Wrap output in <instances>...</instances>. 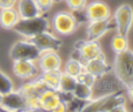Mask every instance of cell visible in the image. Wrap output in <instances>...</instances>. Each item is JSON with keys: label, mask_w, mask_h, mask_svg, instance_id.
Returning a JSON list of instances; mask_svg holds the SVG:
<instances>
[{"label": "cell", "mask_w": 133, "mask_h": 112, "mask_svg": "<svg viewBox=\"0 0 133 112\" xmlns=\"http://www.w3.org/2000/svg\"><path fill=\"white\" fill-rule=\"evenodd\" d=\"M34 2L38 7V9L42 11V13L45 11H48L54 3L53 0H34Z\"/></svg>", "instance_id": "28"}, {"label": "cell", "mask_w": 133, "mask_h": 112, "mask_svg": "<svg viewBox=\"0 0 133 112\" xmlns=\"http://www.w3.org/2000/svg\"><path fill=\"white\" fill-rule=\"evenodd\" d=\"M17 10L20 19L34 18L42 15V11L36 6L34 0H19Z\"/></svg>", "instance_id": "18"}, {"label": "cell", "mask_w": 133, "mask_h": 112, "mask_svg": "<svg viewBox=\"0 0 133 112\" xmlns=\"http://www.w3.org/2000/svg\"><path fill=\"white\" fill-rule=\"evenodd\" d=\"M72 93H63L56 89H45L38 96L42 111L64 112L68 111V103L73 99Z\"/></svg>", "instance_id": "3"}, {"label": "cell", "mask_w": 133, "mask_h": 112, "mask_svg": "<svg viewBox=\"0 0 133 112\" xmlns=\"http://www.w3.org/2000/svg\"><path fill=\"white\" fill-rule=\"evenodd\" d=\"M28 41L32 43L41 52H45V51H57L61 48L62 46V41L56 37L55 35H53L52 33L48 32V31H44L41 32L32 37L26 38Z\"/></svg>", "instance_id": "11"}, {"label": "cell", "mask_w": 133, "mask_h": 112, "mask_svg": "<svg viewBox=\"0 0 133 112\" xmlns=\"http://www.w3.org/2000/svg\"><path fill=\"white\" fill-rule=\"evenodd\" d=\"M2 100H3V94L0 93V105H1V103H2Z\"/></svg>", "instance_id": "30"}, {"label": "cell", "mask_w": 133, "mask_h": 112, "mask_svg": "<svg viewBox=\"0 0 133 112\" xmlns=\"http://www.w3.org/2000/svg\"><path fill=\"white\" fill-rule=\"evenodd\" d=\"M91 89H92L91 100L100 96L112 94L115 92L125 91L122 83L119 82V80L116 78V76L112 71L96 78L95 83L91 86Z\"/></svg>", "instance_id": "4"}, {"label": "cell", "mask_w": 133, "mask_h": 112, "mask_svg": "<svg viewBox=\"0 0 133 112\" xmlns=\"http://www.w3.org/2000/svg\"><path fill=\"white\" fill-rule=\"evenodd\" d=\"M12 73L16 77L27 80L38 75V67L32 60H12Z\"/></svg>", "instance_id": "15"}, {"label": "cell", "mask_w": 133, "mask_h": 112, "mask_svg": "<svg viewBox=\"0 0 133 112\" xmlns=\"http://www.w3.org/2000/svg\"><path fill=\"white\" fill-rule=\"evenodd\" d=\"M60 75H61L60 69H53V71L42 72L39 75H37V78L41 79V81L45 84L47 88L58 90Z\"/></svg>", "instance_id": "20"}, {"label": "cell", "mask_w": 133, "mask_h": 112, "mask_svg": "<svg viewBox=\"0 0 133 112\" xmlns=\"http://www.w3.org/2000/svg\"><path fill=\"white\" fill-rule=\"evenodd\" d=\"M74 58H77L82 62L84 65L86 62L100 58L105 57V54L102 51V48L98 40H77L74 44Z\"/></svg>", "instance_id": "7"}, {"label": "cell", "mask_w": 133, "mask_h": 112, "mask_svg": "<svg viewBox=\"0 0 133 112\" xmlns=\"http://www.w3.org/2000/svg\"><path fill=\"white\" fill-rule=\"evenodd\" d=\"M45 89H48V88L36 76L34 77V79L23 83L19 87L18 91L26 99L29 111H42L38 96Z\"/></svg>", "instance_id": "6"}, {"label": "cell", "mask_w": 133, "mask_h": 112, "mask_svg": "<svg viewBox=\"0 0 133 112\" xmlns=\"http://www.w3.org/2000/svg\"><path fill=\"white\" fill-rule=\"evenodd\" d=\"M54 2H59V1H61V0H53Z\"/></svg>", "instance_id": "31"}, {"label": "cell", "mask_w": 133, "mask_h": 112, "mask_svg": "<svg viewBox=\"0 0 133 112\" xmlns=\"http://www.w3.org/2000/svg\"><path fill=\"white\" fill-rule=\"evenodd\" d=\"M84 65L82 64V62L80 60H78L77 58L71 57L64 66V73L73 76V77H77L81 72L84 71Z\"/></svg>", "instance_id": "24"}, {"label": "cell", "mask_w": 133, "mask_h": 112, "mask_svg": "<svg viewBox=\"0 0 133 112\" xmlns=\"http://www.w3.org/2000/svg\"><path fill=\"white\" fill-rule=\"evenodd\" d=\"M16 3H17V0H0V8L14 7Z\"/></svg>", "instance_id": "29"}, {"label": "cell", "mask_w": 133, "mask_h": 112, "mask_svg": "<svg viewBox=\"0 0 133 112\" xmlns=\"http://www.w3.org/2000/svg\"><path fill=\"white\" fill-rule=\"evenodd\" d=\"M76 80H77V82H80V83H83V84L92 86V84L95 83L96 77H95L94 75H91L90 73L83 71V72H81V73L76 77Z\"/></svg>", "instance_id": "26"}, {"label": "cell", "mask_w": 133, "mask_h": 112, "mask_svg": "<svg viewBox=\"0 0 133 112\" xmlns=\"http://www.w3.org/2000/svg\"><path fill=\"white\" fill-rule=\"evenodd\" d=\"M126 97L123 91L100 96L85 102L82 112H116L126 111Z\"/></svg>", "instance_id": "2"}, {"label": "cell", "mask_w": 133, "mask_h": 112, "mask_svg": "<svg viewBox=\"0 0 133 112\" xmlns=\"http://www.w3.org/2000/svg\"><path fill=\"white\" fill-rule=\"evenodd\" d=\"M42 52L30 41L26 40H19L16 41L10 50H9V57L12 60H32L35 61Z\"/></svg>", "instance_id": "9"}, {"label": "cell", "mask_w": 133, "mask_h": 112, "mask_svg": "<svg viewBox=\"0 0 133 112\" xmlns=\"http://www.w3.org/2000/svg\"><path fill=\"white\" fill-rule=\"evenodd\" d=\"M84 71L90 73L91 75H94L96 78L109 73L112 71V65L107 63L106 61V56L105 57H100V58H96L92 59L88 62H86L84 64Z\"/></svg>", "instance_id": "17"}, {"label": "cell", "mask_w": 133, "mask_h": 112, "mask_svg": "<svg viewBox=\"0 0 133 112\" xmlns=\"http://www.w3.org/2000/svg\"><path fill=\"white\" fill-rule=\"evenodd\" d=\"M37 67L41 72L59 69L61 65V58L56 53V51H45L38 56Z\"/></svg>", "instance_id": "16"}, {"label": "cell", "mask_w": 133, "mask_h": 112, "mask_svg": "<svg viewBox=\"0 0 133 112\" xmlns=\"http://www.w3.org/2000/svg\"><path fill=\"white\" fill-rule=\"evenodd\" d=\"M20 17L15 7L1 8L0 10V26L4 29H12Z\"/></svg>", "instance_id": "19"}, {"label": "cell", "mask_w": 133, "mask_h": 112, "mask_svg": "<svg viewBox=\"0 0 133 112\" xmlns=\"http://www.w3.org/2000/svg\"><path fill=\"white\" fill-rule=\"evenodd\" d=\"M132 7L129 4H122L117 7L113 16V23L116 32L121 35L127 36L132 26Z\"/></svg>", "instance_id": "10"}, {"label": "cell", "mask_w": 133, "mask_h": 112, "mask_svg": "<svg viewBox=\"0 0 133 112\" xmlns=\"http://www.w3.org/2000/svg\"><path fill=\"white\" fill-rule=\"evenodd\" d=\"M49 28V21L41 15L34 18L19 19L11 30L26 38H29L41 32L48 31Z\"/></svg>", "instance_id": "5"}, {"label": "cell", "mask_w": 133, "mask_h": 112, "mask_svg": "<svg viewBox=\"0 0 133 112\" xmlns=\"http://www.w3.org/2000/svg\"><path fill=\"white\" fill-rule=\"evenodd\" d=\"M112 72L122 83L131 101L133 88V52L131 49L115 54Z\"/></svg>", "instance_id": "1"}, {"label": "cell", "mask_w": 133, "mask_h": 112, "mask_svg": "<svg viewBox=\"0 0 133 112\" xmlns=\"http://www.w3.org/2000/svg\"><path fill=\"white\" fill-rule=\"evenodd\" d=\"M114 28V23L111 18L100 20V21H91L88 22L85 32L86 39L88 40H98L103 35H105L108 31Z\"/></svg>", "instance_id": "14"}, {"label": "cell", "mask_w": 133, "mask_h": 112, "mask_svg": "<svg viewBox=\"0 0 133 112\" xmlns=\"http://www.w3.org/2000/svg\"><path fill=\"white\" fill-rule=\"evenodd\" d=\"M12 90H14V83L11 79L2 71H0V93L4 95L11 92Z\"/></svg>", "instance_id": "25"}, {"label": "cell", "mask_w": 133, "mask_h": 112, "mask_svg": "<svg viewBox=\"0 0 133 112\" xmlns=\"http://www.w3.org/2000/svg\"><path fill=\"white\" fill-rule=\"evenodd\" d=\"M72 94L75 99H78V100L84 101V102H88L91 100L92 89H91V86H89V85L77 82L74 90L72 91Z\"/></svg>", "instance_id": "21"}, {"label": "cell", "mask_w": 133, "mask_h": 112, "mask_svg": "<svg viewBox=\"0 0 133 112\" xmlns=\"http://www.w3.org/2000/svg\"><path fill=\"white\" fill-rule=\"evenodd\" d=\"M68 7L72 11L82 10L86 5V0H64Z\"/></svg>", "instance_id": "27"}, {"label": "cell", "mask_w": 133, "mask_h": 112, "mask_svg": "<svg viewBox=\"0 0 133 112\" xmlns=\"http://www.w3.org/2000/svg\"><path fill=\"white\" fill-rule=\"evenodd\" d=\"M82 11L87 22L100 21V20H105L110 18L109 6L105 2L100 0H95L86 4L85 7L82 9Z\"/></svg>", "instance_id": "13"}, {"label": "cell", "mask_w": 133, "mask_h": 112, "mask_svg": "<svg viewBox=\"0 0 133 112\" xmlns=\"http://www.w3.org/2000/svg\"><path fill=\"white\" fill-rule=\"evenodd\" d=\"M0 108L2 111H10V112L29 111L26 99L18 90H12L11 92L4 94Z\"/></svg>", "instance_id": "12"}, {"label": "cell", "mask_w": 133, "mask_h": 112, "mask_svg": "<svg viewBox=\"0 0 133 112\" xmlns=\"http://www.w3.org/2000/svg\"><path fill=\"white\" fill-rule=\"evenodd\" d=\"M79 23L70 11H58L52 18V28L60 35H71L78 28Z\"/></svg>", "instance_id": "8"}, {"label": "cell", "mask_w": 133, "mask_h": 112, "mask_svg": "<svg viewBox=\"0 0 133 112\" xmlns=\"http://www.w3.org/2000/svg\"><path fill=\"white\" fill-rule=\"evenodd\" d=\"M77 83L76 77H73L66 73H62L60 75L59 84H58V90L63 93H72V91L75 88V85Z\"/></svg>", "instance_id": "22"}, {"label": "cell", "mask_w": 133, "mask_h": 112, "mask_svg": "<svg viewBox=\"0 0 133 112\" xmlns=\"http://www.w3.org/2000/svg\"><path fill=\"white\" fill-rule=\"evenodd\" d=\"M111 49L112 51L117 54V53H122L126 50L129 49V41H128V38L127 36H124V35H121L118 33H116L112 39H111Z\"/></svg>", "instance_id": "23"}]
</instances>
